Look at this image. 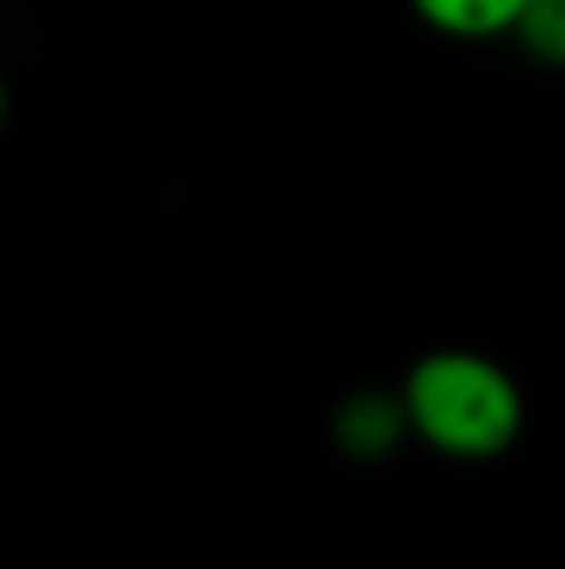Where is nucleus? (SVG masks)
<instances>
[{
  "instance_id": "nucleus-1",
  "label": "nucleus",
  "mask_w": 565,
  "mask_h": 569,
  "mask_svg": "<svg viewBox=\"0 0 565 569\" xmlns=\"http://www.w3.org/2000/svg\"><path fill=\"white\" fill-rule=\"evenodd\" d=\"M400 410L420 445L446 460H496L521 440L526 400L506 365L476 350H430L406 370Z\"/></svg>"
},
{
  "instance_id": "nucleus-2",
  "label": "nucleus",
  "mask_w": 565,
  "mask_h": 569,
  "mask_svg": "<svg viewBox=\"0 0 565 569\" xmlns=\"http://www.w3.org/2000/svg\"><path fill=\"white\" fill-rule=\"evenodd\" d=\"M410 435L400 395L386 390H356L336 410V445L350 460H386L400 450V440Z\"/></svg>"
},
{
  "instance_id": "nucleus-3",
  "label": "nucleus",
  "mask_w": 565,
  "mask_h": 569,
  "mask_svg": "<svg viewBox=\"0 0 565 569\" xmlns=\"http://www.w3.org/2000/svg\"><path fill=\"white\" fill-rule=\"evenodd\" d=\"M410 6L430 30L450 40H496L516 36L531 0H410Z\"/></svg>"
},
{
  "instance_id": "nucleus-4",
  "label": "nucleus",
  "mask_w": 565,
  "mask_h": 569,
  "mask_svg": "<svg viewBox=\"0 0 565 569\" xmlns=\"http://www.w3.org/2000/svg\"><path fill=\"white\" fill-rule=\"evenodd\" d=\"M516 40L536 60L565 70V0H531V10L516 26Z\"/></svg>"
},
{
  "instance_id": "nucleus-5",
  "label": "nucleus",
  "mask_w": 565,
  "mask_h": 569,
  "mask_svg": "<svg viewBox=\"0 0 565 569\" xmlns=\"http://www.w3.org/2000/svg\"><path fill=\"white\" fill-rule=\"evenodd\" d=\"M6 110H10V90H6V80H0V126H6Z\"/></svg>"
}]
</instances>
